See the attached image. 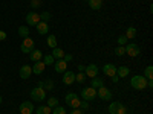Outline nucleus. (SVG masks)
Returning <instances> with one entry per match:
<instances>
[{
	"mask_svg": "<svg viewBox=\"0 0 153 114\" xmlns=\"http://www.w3.org/2000/svg\"><path fill=\"white\" fill-rule=\"evenodd\" d=\"M130 85L135 88V90H144V88L147 87V79L143 75H135L132 78V81H130Z\"/></svg>",
	"mask_w": 153,
	"mask_h": 114,
	"instance_id": "nucleus-1",
	"label": "nucleus"
},
{
	"mask_svg": "<svg viewBox=\"0 0 153 114\" xmlns=\"http://www.w3.org/2000/svg\"><path fill=\"white\" fill-rule=\"evenodd\" d=\"M31 97L35 100V102H42V100L46 99V90L43 87H34L32 90H31Z\"/></svg>",
	"mask_w": 153,
	"mask_h": 114,
	"instance_id": "nucleus-2",
	"label": "nucleus"
},
{
	"mask_svg": "<svg viewBox=\"0 0 153 114\" xmlns=\"http://www.w3.org/2000/svg\"><path fill=\"white\" fill-rule=\"evenodd\" d=\"M124 49H126V53L129 55L130 58H135V56H138L139 53H141V49H139V46H138V44H135V43L126 44V46H124Z\"/></svg>",
	"mask_w": 153,
	"mask_h": 114,
	"instance_id": "nucleus-3",
	"label": "nucleus"
},
{
	"mask_svg": "<svg viewBox=\"0 0 153 114\" xmlns=\"http://www.w3.org/2000/svg\"><path fill=\"white\" fill-rule=\"evenodd\" d=\"M81 96H83V100H94L97 97V90L94 87L83 88V90H81Z\"/></svg>",
	"mask_w": 153,
	"mask_h": 114,
	"instance_id": "nucleus-4",
	"label": "nucleus"
},
{
	"mask_svg": "<svg viewBox=\"0 0 153 114\" xmlns=\"http://www.w3.org/2000/svg\"><path fill=\"white\" fill-rule=\"evenodd\" d=\"M97 96L101 99V100H110L112 99V91L109 90L107 87H100V88H97Z\"/></svg>",
	"mask_w": 153,
	"mask_h": 114,
	"instance_id": "nucleus-5",
	"label": "nucleus"
},
{
	"mask_svg": "<svg viewBox=\"0 0 153 114\" xmlns=\"http://www.w3.org/2000/svg\"><path fill=\"white\" fill-rule=\"evenodd\" d=\"M20 49H22L23 53H31L32 50H34V40H32V38H29V37L25 38L22 46H20Z\"/></svg>",
	"mask_w": 153,
	"mask_h": 114,
	"instance_id": "nucleus-6",
	"label": "nucleus"
},
{
	"mask_svg": "<svg viewBox=\"0 0 153 114\" xmlns=\"http://www.w3.org/2000/svg\"><path fill=\"white\" fill-rule=\"evenodd\" d=\"M40 14H37V12H29V14L26 15V23L29 24V26H37L38 23H40Z\"/></svg>",
	"mask_w": 153,
	"mask_h": 114,
	"instance_id": "nucleus-7",
	"label": "nucleus"
},
{
	"mask_svg": "<svg viewBox=\"0 0 153 114\" xmlns=\"http://www.w3.org/2000/svg\"><path fill=\"white\" fill-rule=\"evenodd\" d=\"M75 82V73L71 72V70H66L65 73H63V84L66 85H71Z\"/></svg>",
	"mask_w": 153,
	"mask_h": 114,
	"instance_id": "nucleus-8",
	"label": "nucleus"
},
{
	"mask_svg": "<svg viewBox=\"0 0 153 114\" xmlns=\"http://www.w3.org/2000/svg\"><path fill=\"white\" fill-rule=\"evenodd\" d=\"M19 111H20V114H32V113H34V105H32V102H23V104L20 105Z\"/></svg>",
	"mask_w": 153,
	"mask_h": 114,
	"instance_id": "nucleus-9",
	"label": "nucleus"
},
{
	"mask_svg": "<svg viewBox=\"0 0 153 114\" xmlns=\"http://www.w3.org/2000/svg\"><path fill=\"white\" fill-rule=\"evenodd\" d=\"M54 69H55L57 73H65L68 70V62H65L63 59H57L54 62Z\"/></svg>",
	"mask_w": 153,
	"mask_h": 114,
	"instance_id": "nucleus-10",
	"label": "nucleus"
},
{
	"mask_svg": "<svg viewBox=\"0 0 153 114\" xmlns=\"http://www.w3.org/2000/svg\"><path fill=\"white\" fill-rule=\"evenodd\" d=\"M84 73H86V76H89V78H95V76L98 75V67H97V64H89V66L84 69Z\"/></svg>",
	"mask_w": 153,
	"mask_h": 114,
	"instance_id": "nucleus-11",
	"label": "nucleus"
},
{
	"mask_svg": "<svg viewBox=\"0 0 153 114\" xmlns=\"http://www.w3.org/2000/svg\"><path fill=\"white\" fill-rule=\"evenodd\" d=\"M19 75H20V78H22V79H28L29 76L32 75V67H31V66H22Z\"/></svg>",
	"mask_w": 153,
	"mask_h": 114,
	"instance_id": "nucleus-12",
	"label": "nucleus"
},
{
	"mask_svg": "<svg viewBox=\"0 0 153 114\" xmlns=\"http://www.w3.org/2000/svg\"><path fill=\"white\" fill-rule=\"evenodd\" d=\"M45 69H46V64H45V62H43V61H37V62H34L32 73H35V75H42Z\"/></svg>",
	"mask_w": 153,
	"mask_h": 114,
	"instance_id": "nucleus-13",
	"label": "nucleus"
},
{
	"mask_svg": "<svg viewBox=\"0 0 153 114\" xmlns=\"http://www.w3.org/2000/svg\"><path fill=\"white\" fill-rule=\"evenodd\" d=\"M35 28H37V34H40V35H46L49 32V24L46 21H40Z\"/></svg>",
	"mask_w": 153,
	"mask_h": 114,
	"instance_id": "nucleus-14",
	"label": "nucleus"
},
{
	"mask_svg": "<svg viewBox=\"0 0 153 114\" xmlns=\"http://www.w3.org/2000/svg\"><path fill=\"white\" fill-rule=\"evenodd\" d=\"M103 72H104V75H106V76L112 78L113 75H117V67H115L113 64H106V66L103 67Z\"/></svg>",
	"mask_w": 153,
	"mask_h": 114,
	"instance_id": "nucleus-15",
	"label": "nucleus"
},
{
	"mask_svg": "<svg viewBox=\"0 0 153 114\" xmlns=\"http://www.w3.org/2000/svg\"><path fill=\"white\" fill-rule=\"evenodd\" d=\"M29 58L34 61V62H37V61H40L42 58H43V53H42V50H38V49H34L32 52L29 53Z\"/></svg>",
	"mask_w": 153,
	"mask_h": 114,
	"instance_id": "nucleus-16",
	"label": "nucleus"
},
{
	"mask_svg": "<svg viewBox=\"0 0 153 114\" xmlns=\"http://www.w3.org/2000/svg\"><path fill=\"white\" fill-rule=\"evenodd\" d=\"M129 73H130V69L127 66H121L120 69L117 67V75L120 76V78H126V76H129Z\"/></svg>",
	"mask_w": 153,
	"mask_h": 114,
	"instance_id": "nucleus-17",
	"label": "nucleus"
},
{
	"mask_svg": "<svg viewBox=\"0 0 153 114\" xmlns=\"http://www.w3.org/2000/svg\"><path fill=\"white\" fill-rule=\"evenodd\" d=\"M89 6L94 11H100L103 6V0H89Z\"/></svg>",
	"mask_w": 153,
	"mask_h": 114,
	"instance_id": "nucleus-18",
	"label": "nucleus"
},
{
	"mask_svg": "<svg viewBox=\"0 0 153 114\" xmlns=\"http://www.w3.org/2000/svg\"><path fill=\"white\" fill-rule=\"evenodd\" d=\"M103 85H104V79H101V78H98V76H95V78H92L91 87H94L95 90H97V88H100V87H103Z\"/></svg>",
	"mask_w": 153,
	"mask_h": 114,
	"instance_id": "nucleus-19",
	"label": "nucleus"
},
{
	"mask_svg": "<svg viewBox=\"0 0 153 114\" xmlns=\"http://www.w3.org/2000/svg\"><path fill=\"white\" fill-rule=\"evenodd\" d=\"M54 56V59H63V56H65V52L60 49V47H55V49H52V53H51Z\"/></svg>",
	"mask_w": 153,
	"mask_h": 114,
	"instance_id": "nucleus-20",
	"label": "nucleus"
},
{
	"mask_svg": "<svg viewBox=\"0 0 153 114\" xmlns=\"http://www.w3.org/2000/svg\"><path fill=\"white\" fill-rule=\"evenodd\" d=\"M35 113L37 114H51V113H52V108L48 107V105H42V107H38L35 110Z\"/></svg>",
	"mask_w": 153,
	"mask_h": 114,
	"instance_id": "nucleus-21",
	"label": "nucleus"
},
{
	"mask_svg": "<svg viewBox=\"0 0 153 114\" xmlns=\"http://www.w3.org/2000/svg\"><path fill=\"white\" fill-rule=\"evenodd\" d=\"M144 78H146L147 81L153 79V67H152V66H147V67H146V70H144Z\"/></svg>",
	"mask_w": 153,
	"mask_h": 114,
	"instance_id": "nucleus-22",
	"label": "nucleus"
},
{
	"mask_svg": "<svg viewBox=\"0 0 153 114\" xmlns=\"http://www.w3.org/2000/svg\"><path fill=\"white\" fill-rule=\"evenodd\" d=\"M48 46L51 49L57 47V38H55V35H48Z\"/></svg>",
	"mask_w": 153,
	"mask_h": 114,
	"instance_id": "nucleus-23",
	"label": "nucleus"
},
{
	"mask_svg": "<svg viewBox=\"0 0 153 114\" xmlns=\"http://www.w3.org/2000/svg\"><path fill=\"white\" fill-rule=\"evenodd\" d=\"M19 35L23 38V40H25V38H28L29 37V29L26 26H20L19 28Z\"/></svg>",
	"mask_w": 153,
	"mask_h": 114,
	"instance_id": "nucleus-24",
	"label": "nucleus"
},
{
	"mask_svg": "<svg viewBox=\"0 0 153 114\" xmlns=\"http://www.w3.org/2000/svg\"><path fill=\"white\" fill-rule=\"evenodd\" d=\"M69 107H72V108H80V105H81V99L78 97V96H76V97H74L72 100H71V102L68 104Z\"/></svg>",
	"mask_w": 153,
	"mask_h": 114,
	"instance_id": "nucleus-25",
	"label": "nucleus"
},
{
	"mask_svg": "<svg viewBox=\"0 0 153 114\" xmlns=\"http://www.w3.org/2000/svg\"><path fill=\"white\" fill-rule=\"evenodd\" d=\"M43 88L45 90H54V81L52 79H48V81H43Z\"/></svg>",
	"mask_w": 153,
	"mask_h": 114,
	"instance_id": "nucleus-26",
	"label": "nucleus"
},
{
	"mask_svg": "<svg viewBox=\"0 0 153 114\" xmlns=\"http://www.w3.org/2000/svg\"><path fill=\"white\" fill-rule=\"evenodd\" d=\"M126 37H127V38H129V40H132V38H135V37H136V29L130 26L129 29H127V31H126Z\"/></svg>",
	"mask_w": 153,
	"mask_h": 114,
	"instance_id": "nucleus-27",
	"label": "nucleus"
},
{
	"mask_svg": "<svg viewBox=\"0 0 153 114\" xmlns=\"http://www.w3.org/2000/svg\"><path fill=\"white\" fill-rule=\"evenodd\" d=\"M52 114H68V113H66V108H65V107L57 105V107L52 108Z\"/></svg>",
	"mask_w": 153,
	"mask_h": 114,
	"instance_id": "nucleus-28",
	"label": "nucleus"
},
{
	"mask_svg": "<svg viewBox=\"0 0 153 114\" xmlns=\"http://www.w3.org/2000/svg\"><path fill=\"white\" fill-rule=\"evenodd\" d=\"M86 81V73L80 72V73H75V82H84Z\"/></svg>",
	"mask_w": 153,
	"mask_h": 114,
	"instance_id": "nucleus-29",
	"label": "nucleus"
},
{
	"mask_svg": "<svg viewBox=\"0 0 153 114\" xmlns=\"http://www.w3.org/2000/svg\"><path fill=\"white\" fill-rule=\"evenodd\" d=\"M120 107V102H112L109 105V114H117V110Z\"/></svg>",
	"mask_w": 153,
	"mask_h": 114,
	"instance_id": "nucleus-30",
	"label": "nucleus"
},
{
	"mask_svg": "<svg viewBox=\"0 0 153 114\" xmlns=\"http://www.w3.org/2000/svg\"><path fill=\"white\" fill-rule=\"evenodd\" d=\"M57 105H60V104H58V99H57V97H54V96H52V97H49V99H48V107L54 108V107H57Z\"/></svg>",
	"mask_w": 153,
	"mask_h": 114,
	"instance_id": "nucleus-31",
	"label": "nucleus"
},
{
	"mask_svg": "<svg viewBox=\"0 0 153 114\" xmlns=\"http://www.w3.org/2000/svg\"><path fill=\"white\" fill-rule=\"evenodd\" d=\"M43 62L46 66H51V64H54V62H55V59H54L52 55H46V56H43Z\"/></svg>",
	"mask_w": 153,
	"mask_h": 114,
	"instance_id": "nucleus-32",
	"label": "nucleus"
},
{
	"mask_svg": "<svg viewBox=\"0 0 153 114\" xmlns=\"http://www.w3.org/2000/svg\"><path fill=\"white\" fill-rule=\"evenodd\" d=\"M117 114H130V113H129V110H127V107H124V105L120 102V107H118V110H117Z\"/></svg>",
	"mask_w": 153,
	"mask_h": 114,
	"instance_id": "nucleus-33",
	"label": "nucleus"
},
{
	"mask_svg": "<svg viewBox=\"0 0 153 114\" xmlns=\"http://www.w3.org/2000/svg\"><path fill=\"white\" fill-rule=\"evenodd\" d=\"M124 53H126L124 46H117V49H115V55H117V56H123Z\"/></svg>",
	"mask_w": 153,
	"mask_h": 114,
	"instance_id": "nucleus-34",
	"label": "nucleus"
},
{
	"mask_svg": "<svg viewBox=\"0 0 153 114\" xmlns=\"http://www.w3.org/2000/svg\"><path fill=\"white\" fill-rule=\"evenodd\" d=\"M127 41H129V38H127L126 35H120L118 37V46H126Z\"/></svg>",
	"mask_w": 153,
	"mask_h": 114,
	"instance_id": "nucleus-35",
	"label": "nucleus"
},
{
	"mask_svg": "<svg viewBox=\"0 0 153 114\" xmlns=\"http://www.w3.org/2000/svg\"><path fill=\"white\" fill-rule=\"evenodd\" d=\"M49 18H51V14H49V12L45 11V12H42V14H40V20H42V21H46V23H48Z\"/></svg>",
	"mask_w": 153,
	"mask_h": 114,
	"instance_id": "nucleus-36",
	"label": "nucleus"
},
{
	"mask_svg": "<svg viewBox=\"0 0 153 114\" xmlns=\"http://www.w3.org/2000/svg\"><path fill=\"white\" fill-rule=\"evenodd\" d=\"M76 96H78V94H75V93H71V91H69V93L66 94V97H65V100H66V104H69L71 100H72L74 97H76Z\"/></svg>",
	"mask_w": 153,
	"mask_h": 114,
	"instance_id": "nucleus-37",
	"label": "nucleus"
},
{
	"mask_svg": "<svg viewBox=\"0 0 153 114\" xmlns=\"http://www.w3.org/2000/svg\"><path fill=\"white\" fill-rule=\"evenodd\" d=\"M31 6H32L34 9H37V8L42 6V2H40V0H32V2H31Z\"/></svg>",
	"mask_w": 153,
	"mask_h": 114,
	"instance_id": "nucleus-38",
	"label": "nucleus"
},
{
	"mask_svg": "<svg viewBox=\"0 0 153 114\" xmlns=\"http://www.w3.org/2000/svg\"><path fill=\"white\" fill-rule=\"evenodd\" d=\"M72 59H74V56H72L71 53H68V55L65 53V56H63V61H65V62H71Z\"/></svg>",
	"mask_w": 153,
	"mask_h": 114,
	"instance_id": "nucleus-39",
	"label": "nucleus"
},
{
	"mask_svg": "<svg viewBox=\"0 0 153 114\" xmlns=\"http://www.w3.org/2000/svg\"><path fill=\"white\" fill-rule=\"evenodd\" d=\"M80 108H83V110H87V108H89L87 100H81V105H80Z\"/></svg>",
	"mask_w": 153,
	"mask_h": 114,
	"instance_id": "nucleus-40",
	"label": "nucleus"
},
{
	"mask_svg": "<svg viewBox=\"0 0 153 114\" xmlns=\"http://www.w3.org/2000/svg\"><path fill=\"white\" fill-rule=\"evenodd\" d=\"M3 40H6V32L0 31V41H3Z\"/></svg>",
	"mask_w": 153,
	"mask_h": 114,
	"instance_id": "nucleus-41",
	"label": "nucleus"
},
{
	"mask_svg": "<svg viewBox=\"0 0 153 114\" xmlns=\"http://www.w3.org/2000/svg\"><path fill=\"white\" fill-rule=\"evenodd\" d=\"M71 114H83V111H81L80 108H74V110L71 111Z\"/></svg>",
	"mask_w": 153,
	"mask_h": 114,
	"instance_id": "nucleus-42",
	"label": "nucleus"
},
{
	"mask_svg": "<svg viewBox=\"0 0 153 114\" xmlns=\"http://www.w3.org/2000/svg\"><path fill=\"white\" fill-rule=\"evenodd\" d=\"M118 81H120V76H118V75H113V76H112V82L117 84Z\"/></svg>",
	"mask_w": 153,
	"mask_h": 114,
	"instance_id": "nucleus-43",
	"label": "nucleus"
},
{
	"mask_svg": "<svg viewBox=\"0 0 153 114\" xmlns=\"http://www.w3.org/2000/svg\"><path fill=\"white\" fill-rule=\"evenodd\" d=\"M84 69H86L84 66H78V70H80V72H84Z\"/></svg>",
	"mask_w": 153,
	"mask_h": 114,
	"instance_id": "nucleus-44",
	"label": "nucleus"
},
{
	"mask_svg": "<svg viewBox=\"0 0 153 114\" xmlns=\"http://www.w3.org/2000/svg\"><path fill=\"white\" fill-rule=\"evenodd\" d=\"M0 104H2V96H0Z\"/></svg>",
	"mask_w": 153,
	"mask_h": 114,
	"instance_id": "nucleus-45",
	"label": "nucleus"
},
{
	"mask_svg": "<svg viewBox=\"0 0 153 114\" xmlns=\"http://www.w3.org/2000/svg\"><path fill=\"white\" fill-rule=\"evenodd\" d=\"M40 2H42V0H40Z\"/></svg>",
	"mask_w": 153,
	"mask_h": 114,
	"instance_id": "nucleus-46",
	"label": "nucleus"
},
{
	"mask_svg": "<svg viewBox=\"0 0 153 114\" xmlns=\"http://www.w3.org/2000/svg\"><path fill=\"white\" fill-rule=\"evenodd\" d=\"M0 81H2V79H0Z\"/></svg>",
	"mask_w": 153,
	"mask_h": 114,
	"instance_id": "nucleus-47",
	"label": "nucleus"
},
{
	"mask_svg": "<svg viewBox=\"0 0 153 114\" xmlns=\"http://www.w3.org/2000/svg\"><path fill=\"white\" fill-rule=\"evenodd\" d=\"M0 114H2V113H0Z\"/></svg>",
	"mask_w": 153,
	"mask_h": 114,
	"instance_id": "nucleus-48",
	"label": "nucleus"
}]
</instances>
